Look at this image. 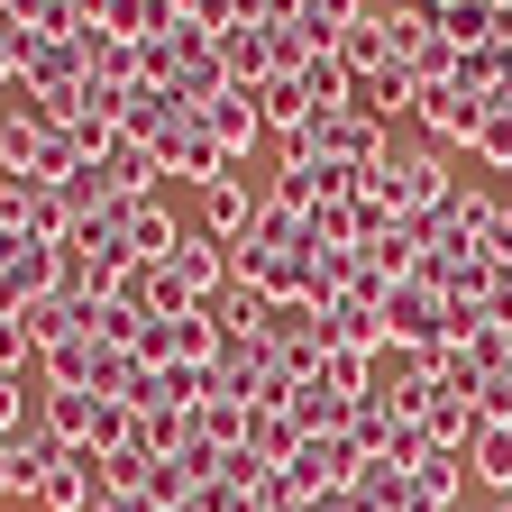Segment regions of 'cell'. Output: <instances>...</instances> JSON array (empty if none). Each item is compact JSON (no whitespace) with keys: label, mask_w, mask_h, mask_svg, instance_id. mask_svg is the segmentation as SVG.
Returning <instances> with one entry per match:
<instances>
[{"label":"cell","mask_w":512,"mask_h":512,"mask_svg":"<svg viewBox=\"0 0 512 512\" xmlns=\"http://www.w3.org/2000/svg\"><path fill=\"white\" fill-rule=\"evenodd\" d=\"M247 247H275V256H311V211H284L266 192V211H256V238Z\"/></svg>","instance_id":"obj_22"},{"label":"cell","mask_w":512,"mask_h":512,"mask_svg":"<svg viewBox=\"0 0 512 512\" xmlns=\"http://www.w3.org/2000/svg\"><path fill=\"white\" fill-rule=\"evenodd\" d=\"M458 512H467V503H458Z\"/></svg>","instance_id":"obj_39"},{"label":"cell","mask_w":512,"mask_h":512,"mask_svg":"<svg viewBox=\"0 0 512 512\" xmlns=\"http://www.w3.org/2000/svg\"><path fill=\"white\" fill-rule=\"evenodd\" d=\"M439 37L448 46H503V10H494V0H448V10H439Z\"/></svg>","instance_id":"obj_19"},{"label":"cell","mask_w":512,"mask_h":512,"mask_svg":"<svg viewBox=\"0 0 512 512\" xmlns=\"http://www.w3.org/2000/svg\"><path fill=\"white\" fill-rule=\"evenodd\" d=\"M247 448H256V458H266V467H284V458H293V448H302V430H293V412H256V421H247Z\"/></svg>","instance_id":"obj_27"},{"label":"cell","mask_w":512,"mask_h":512,"mask_svg":"<svg viewBox=\"0 0 512 512\" xmlns=\"http://www.w3.org/2000/svg\"><path fill=\"white\" fill-rule=\"evenodd\" d=\"M247 421H256V403H238V394H211L202 412H192V430H202L211 448H238V439H247Z\"/></svg>","instance_id":"obj_25"},{"label":"cell","mask_w":512,"mask_h":512,"mask_svg":"<svg viewBox=\"0 0 512 512\" xmlns=\"http://www.w3.org/2000/svg\"><path fill=\"white\" fill-rule=\"evenodd\" d=\"M448 83H458V92H476V101H494V92H503V46H467Z\"/></svg>","instance_id":"obj_28"},{"label":"cell","mask_w":512,"mask_h":512,"mask_svg":"<svg viewBox=\"0 0 512 512\" xmlns=\"http://www.w3.org/2000/svg\"><path fill=\"white\" fill-rule=\"evenodd\" d=\"M485 174H512V101H494L485 110V128H476V147H467Z\"/></svg>","instance_id":"obj_26"},{"label":"cell","mask_w":512,"mask_h":512,"mask_svg":"<svg viewBox=\"0 0 512 512\" xmlns=\"http://www.w3.org/2000/svg\"><path fill=\"white\" fill-rule=\"evenodd\" d=\"M156 156H165V174H174V183H202V192H220V183H247V165H238V156L211 138V128H202V110H192V119L174 128V138H165Z\"/></svg>","instance_id":"obj_2"},{"label":"cell","mask_w":512,"mask_h":512,"mask_svg":"<svg viewBox=\"0 0 512 512\" xmlns=\"http://www.w3.org/2000/svg\"><path fill=\"white\" fill-rule=\"evenodd\" d=\"M0 138H10V110H0Z\"/></svg>","instance_id":"obj_37"},{"label":"cell","mask_w":512,"mask_h":512,"mask_svg":"<svg viewBox=\"0 0 512 512\" xmlns=\"http://www.w3.org/2000/svg\"><path fill=\"white\" fill-rule=\"evenodd\" d=\"M37 421L64 439V448H92V421H101V394H55L46 384V403H37Z\"/></svg>","instance_id":"obj_20"},{"label":"cell","mask_w":512,"mask_h":512,"mask_svg":"<svg viewBox=\"0 0 512 512\" xmlns=\"http://www.w3.org/2000/svg\"><path fill=\"white\" fill-rule=\"evenodd\" d=\"M256 211H266V192L220 183V192H211V211H202V229H211L220 247H247V238H256Z\"/></svg>","instance_id":"obj_14"},{"label":"cell","mask_w":512,"mask_h":512,"mask_svg":"<svg viewBox=\"0 0 512 512\" xmlns=\"http://www.w3.org/2000/svg\"><path fill=\"white\" fill-rule=\"evenodd\" d=\"M357 467H366V448H357L348 430H320V439H302L293 458H284V485H293L302 503H311V494H348Z\"/></svg>","instance_id":"obj_1"},{"label":"cell","mask_w":512,"mask_h":512,"mask_svg":"<svg viewBox=\"0 0 512 512\" xmlns=\"http://www.w3.org/2000/svg\"><path fill=\"white\" fill-rule=\"evenodd\" d=\"M147 320H156V311H147L138 293H101V302H92V339H101V348H138Z\"/></svg>","instance_id":"obj_18"},{"label":"cell","mask_w":512,"mask_h":512,"mask_svg":"<svg viewBox=\"0 0 512 512\" xmlns=\"http://www.w3.org/2000/svg\"><path fill=\"white\" fill-rule=\"evenodd\" d=\"M147 476H156V448H110V458H101L110 494H147Z\"/></svg>","instance_id":"obj_29"},{"label":"cell","mask_w":512,"mask_h":512,"mask_svg":"<svg viewBox=\"0 0 512 512\" xmlns=\"http://www.w3.org/2000/svg\"><path fill=\"white\" fill-rule=\"evenodd\" d=\"M19 330H28V348L46 357V348H64V339H92V293H46V302H28L19 311Z\"/></svg>","instance_id":"obj_5"},{"label":"cell","mask_w":512,"mask_h":512,"mask_svg":"<svg viewBox=\"0 0 512 512\" xmlns=\"http://www.w3.org/2000/svg\"><path fill=\"white\" fill-rule=\"evenodd\" d=\"M19 494H37V467L19 458L10 439H0V503H19Z\"/></svg>","instance_id":"obj_30"},{"label":"cell","mask_w":512,"mask_h":512,"mask_svg":"<svg viewBox=\"0 0 512 512\" xmlns=\"http://www.w3.org/2000/svg\"><path fill=\"white\" fill-rule=\"evenodd\" d=\"M256 110H266V128H275V138H293V128L311 119V92H302V74H266V83H256Z\"/></svg>","instance_id":"obj_21"},{"label":"cell","mask_w":512,"mask_h":512,"mask_svg":"<svg viewBox=\"0 0 512 512\" xmlns=\"http://www.w3.org/2000/svg\"><path fill=\"white\" fill-rule=\"evenodd\" d=\"M467 476H476L485 494H512V421H485V430L467 439Z\"/></svg>","instance_id":"obj_17"},{"label":"cell","mask_w":512,"mask_h":512,"mask_svg":"<svg viewBox=\"0 0 512 512\" xmlns=\"http://www.w3.org/2000/svg\"><path fill=\"white\" fill-rule=\"evenodd\" d=\"M92 512H156V503H147V494H110V485H101V503H92Z\"/></svg>","instance_id":"obj_33"},{"label":"cell","mask_w":512,"mask_h":512,"mask_svg":"<svg viewBox=\"0 0 512 512\" xmlns=\"http://www.w3.org/2000/svg\"><path fill=\"white\" fill-rule=\"evenodd\" d=\"M476 421H512V375H485L476 384Z\"/></svg>","instance_id":"obj_31"},{"label":"cell","mask_w":512,"mask_h":512,"mask_svg":"<svg viewBox=\"0 0 512 512\" xmlns=\"http://www.w3.org/2000/svg\"><path fill=\"white\" fill-rule=\"evenodd\" d=\"M485 110H494V101H476V92H458V83H430L412 119L430 128V147H476V128H485Z\"/></svg>","instance_id":"obj_4"},{"label":"cell","mask_w":512,"mask_h":512,"mask_svg":"<svg viewBox=\"0 0 512 512\" xmlns=\"http://www.w3.org/2000/svg\"><path fill=\"white\" fill-rule=\"evenodd\" d=\"M37 503L46 512H92L101 503V458H92V448H64V467H46Z\"/></svg>","instance_id":"obj_11"},{"label":"cell","mask_w":512,"mask_h":512,"mask_svg":"<svg viewBox=\"0 0 512 512\" xmlns=\"http://www.w3.org/2000/svg\"><path fill=\"white\" fill-rule=\"evenodd\" d=\"M202 128H211V138L247 165V156H256V138H266V110H256V92H238V83H229L220 101H202Z\"/></svg>","instance_id":"obj_9"},{"label":"cell","mask_w":512,"mask_h":512,"mask_svg":"<svg viewBox=\"0 0 512 512\" xmlns=\"http://www.w3.org/2000/svg\"><path fill=\"white\" fill-rule=\"evenodd\" d=\"M192 494V476L174 467V458H156V476H147V503H183Z\"/></svg>","instance_id":"obj_32"},{"label":"cell","mask_w":512,"mask_h":512,"mask_svg":"<svg viewBox=\"0 0 512 512\" xmlns=\"http://www.w3.org/2000/svg\"><path fill=\"white\" fill-rule=\"evenodd\" d=\"M357 10H366V0H302L293 28H302V46H311V55H330V46H339V28H348Z\"/></svg>","instance_id":"obj_23"},{"label":"cell","mask_w":512,"mask_h":512,"mask_svg":"<svg viewBox=\"0 0 512 512\" xmlns=\"http://www.w3.org/2000/svg\"><path fill=\"white\" fill-rule=\"evenodd\" d=\"M394 174H403V220H439V202L458 192L448 147H394Z\"/></svg>","instance_id":"obj_3"},{"label":"cell","mask_w":512,"mask_h":512,"mask_svg":"<svg viewBox=\"0 0 512 512\" xmlns=\"http://www.w3.org/2000/svg\"><path fill=\"white\" fill-rule=\"evenodd\" d=\"M156 512H211V503H202V494H183V503H156Z\"/></svg>","instance_id":"obj_35"},{"label":"cell","mask_w":512,"mask_h":512,"mask_svg":"<svg viewBox=\"0 0 512 512\" xmlns=\"http://www.w3.org/2000/svg\"><path fill=\"white\" fill-rule=\"evenodd\" d=\"M494 10H512V0H494Z\"/></svg>","instance_id":"obj_38"},{"label":"cell","mask_w":512,"mask_h":512,"mask_svg":"<svg viewBox=\"0 0 512 512\" xmlns=\"http://www.w3.org/2000/svg\"><path fill=\"white\" fill-rule=\"evenodd\" d=\"M348 503H357V512H403V503H412V467L366 458V467H357V485H348Z\"/></svg>","instance_id":"obj_16"},{"label":"cell","mask_w":512,"mask_h":512,"mask_svg":"<svg viewBox=\"0 0 512 512\" xmlns=\"http://www.w3.org/2000/svg\"><path fill=\"white\" fill-rule=\"evenodd\" d=\"M384 330H394V339H421V348H439V339H448V302H439L421 275H403L394 293H384Z\"/></svg>","instance_id":"obj_7"},{"label":"cell","mask_w":512,"mask_h":512,"mask_svg":"<svg viewBox=\"0 0 512 512\" xmlns=\"http://www.w3.org/2000/svg\"><path fill=\"white\" fill-rule=\"evenodd\" d=\"M302 92H311V110H357V74L339 55H311L302 64Z\"/></svg>","instance_id":"obj_24"},{"label":"cell","mask_w":512,"mask_h":512,"mask_svg":"<svg viewBox=\"0 0 512 512\" xmlns=\"http://www.w3.org/2000/svg\"><path fill=\"white\" fill-rule=\"evenodd\" d=\"M211 46H220V64H229V83H238V92H256V83H266V74H275V55H266V28H256V19H238V28H220Z\"/></svg>","instance_id":"obj_13"},{"label":"cell","mask_w":512,"mask_h":512,"mask_svg":"<svg viewBox=\"0 0 512 512\" xmlns=\"http://www.w3.org/2000/svg\"><path fill=\"white\" fill-rule=\"evenodd\" d=\"M92 165H101V183H110V202H147L156 174H165V156H156L147 138H128V128H119V138H110Z\"/></svg>","instance_id":"obj_6"},{"label":"cell","mask_w":512,"mask_h":512,"mask_svg":"<svg viewBox=\"0 0 512 512\" xmlns=\"http://www.w3.org/2000/svg\"><path fill=\"white\" fill-rule=\"evenodd\" d=\"M183 119H192V110H183L165 83H128V92H119V128H128V138H147V147H165Z\"/></svg>","instance_id":"obj_8"},{"label":"cell","mask_w":512,"mask_h":512,"mask_svg":"<svg viewBox=\"0 0 512 512\" xmlns=\"http://www.w3.org/2000/svg\"><path fill=\"white\" fill-rule=\"evenodd\" d=\"M494 512H512V494H494Z\"/></svg>","instance_id":"obj_36"},{"label":"cell","mask_w":512,"mask_h":512,"mask_svg":"<svg viewBox=\"0 0 512 512\" xmlns=\"http://www.w3.org/2000/svg\"><path fill=\"white\" fill-rule=\"evenodd\" d=\"M357 110H375V119H412V110H421V74H412V64H384V74H366V83H357Z\"/></svg>","instance_id":"obj_15"},{"label":"cell","mask_w":512,"mask_h":512,"mask_svg":"<svg viewBox=\"0 0 512 512\" xmlns=\"http://www.w3.org/2000/svg\"><path fill=\"white\" fill-rule=\"evenodd\" d=\"M421 430H430V448H467L485 421H476V394L467 384H439L430 375V403H421Z\"/></svg>","instance_id":"obj_10"},{"label":"cell","mask_w":512,"mask_h":512,"mask_svg":"<svg viewBox=\"0 0 512 512\" xmlns=\"http://www.w3.org/2000/svg\"><path fill=\"white\" fill-rule=\"evenodd\" d=\"M330 55L348 64L357 83H366V74H384V64H403V55H394V19H375V10H357V19L339 28V46H330Z\"/></svg>","instance_id":"obj_12"},{"label":"cell","mask_w":512,"mask_h":512,"mask_svg":"<svg viewBox=\"0 0 512 512\" xmlns=\"http://www.w3.org/2000/svg\"><path fill=\"white\" fill-rule=\"evenodd\" d=\"M302 512H357V503H348V494H311Z\"/></svg>","instance_id":"obj_34"}]
</instances>
